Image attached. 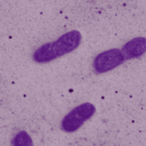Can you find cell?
I'll return each mask as SVG.
<instances>
[{
	"instance_id": "obj_3",
	"label": "cell",
	"mask_w": 146,
	"mask_h": 146,
	"mask_svg": "<svg viewBox=\"0 0 146 146\" xmlns=\"http://www.w3.org/2000/svg\"><path fill=\"white\" fill-rule=\"evenodd\" d=\"M125 60L121 50L113 48L99 53L93 63L94 70L98 74L106 73L118 67Z\"/></svg>"
},
{
	"instance_id": "obj_2",
	"label": "cell",
	"mask_w": 146,
	"mask_h": 146,
	"mask_svg": "<svg viewBox=\"0 0 146 146\" xmlns=\"http://www.w3.org/2000/svg\"><path fill=\"white\" fill-rule=\"evenodd\" d=\"M96 112V107L90 102L83 103L68 113L61 122V129L65 132H74L78 130Z\"/></svg>"
},
{
	"instance_id": "obj_4",
	"label": "cell",
	"mask_w": 146,
	"mask_h": 146,
	"mask_svg": "<svg viewBox=\"0 0 146 146\" xmlns=\"http://www.w3.org/2000/svg\"><path fill=\"white\" fill-rule=\"evenodd\" d=\"M121 52L125 60L141 57L146 52V38L136 37L131 39L125 44Z\"/></svg>"
},
{
	"instance_id": "obj_5",
	"label": "cell",
	"mask_w": 146,
	"mask_h": 146,
	"mask_svg": "<svg viewBox=\"0 0 146 146\" xmlns=\"http://www.w3.org/2000/svg\"><path fill=\"white\" fill-rule=\"evenodd\" d=\"M12 143L15 145H32L33 144L31 137L24 131L18 132L15 136V137L12 140Z\"/></svg>"
},
{
	"instance_id": "obj_1",
	"label": "cell",
	"mask_w": 146,
	"mask_h": 146,
	"mask_svg": "<svg viewBox=\"0 0 146 146\" xmlns=\"http://www.w3.org/2000/svg\"><path fill=\"white\" fill-rule=\"evenodd\" d=\"M82 41V35L78 30H72L61 35L58 40L46 43L38 47L33 59L39 64L51 62L61 56L76 50Z\"/></svg>"
}]
</instances>
